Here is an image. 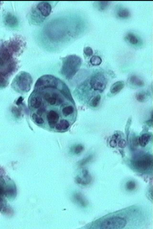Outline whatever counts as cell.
<instances>
[{
	"label": "cell",
	"mask_w": 153,
	"mask_h": 229,
	"mask_svg": "<svg viewBox=\"0 0 153 229\" xmlns=\"http://www.w3.org/2000/svg\"><path fill=\"white\" fill-rule=\"evenodd\" d=\"M126 188L128 190L131 191V190H134L136 188V184L134 181H129L127 183Z\"/></svg>",
	"instance_id": "83f0119b"
},
{
	"label": "cell",
	"mask_w": 153,
	"mask_h": 229,
	"mask_svg": "<svg viewBox=\"0 0 153 229\" xmlns=\"http://www.w3.org/2000/svg\"><path fill=\"white\" fill-rule=\"evenodd\" d=\"M0 57L8 63L10 62L12 59V54L9 49L5 47H2L0 48Z\"/></svg>",
	"instance_id": "4fadbf2b"
},
{
	"label": "cell",
	"mask_w": 153,
	"mask_h": 229,
	"mask_svg": "<svg viewBox=\"0 0 153 229\" xmlns=\"http://www.w3.org/2000/svg\"><path fill=\"white\" fill-rule=\"evenodd\" d=\"M130 82L132 85L136 87H142L145 85V83L143 80L136 75H133L130 78Z\"/></svg>",
	"instance_id": "e0dca14e"
},
{
	"label": "cell",
	"mask_w": 153,
	"mask_h": 229,
	"mask_svg": "<svg viewBox=\"0 0 153 229\" xmlns=\"http://www.w3.org/2000/svg\"><path fill=\"white\" fill-rule=\"evenodd\" d=\"M47 118L48 125L50 126V128H55L56 126L58 123L59 118L58 113L54 110H50L47 114Z\"/></svg>",
	"instance_id": "ba28073f"
},
{
	"label": "cell",
	"mask_w": 153,
	"mask_h": 229,
	"mask_svg": "<svg viewBox=\"0 0 153 229\" xmlns=\"http://www.w3.org/2000/svg\"><path fill=\"white\" fill-rule=\"evenodd\" d=\"M117 145V142L116 139L115 138H112V140L110 142V145L111 147L115 148L116 147Z\"/></svg>",
	"instance_id": "d6a6232c"
},
{
	"label": "cell",
	"mask_w": 153,
	"mask_h": 229,
	"mask_svg": "<svg viewBox=\"0 0 153 229\" xmlns=\"http://www.w3.org/2000/svg\"><path fill=\"white\" fill-rule=\"evenodd\" d=\"M4 22L7 26L10 28L17 27L18 25V21L17 17L11 13H8L4 17Z\"/></svg>",
	"instance_id": "30bf717a"
},
{
	"label": "cell",
	"mask_w": 153,
	"mask_h": 229,
	"mask_svg": "<svg viewBox=\"0 0 153 229\" xmlns=\"http://www.w3.org/2000/svg\"><path fill=\"white\" fill-rule=\"evenodd\" d=\"M74 108L72 106H68L64 107L62 110V113L65 116H68L73 113Z\"/></svg>",
	"instance_id": "603a6c76"
},
{
	"label": "cell",
	"mask_w": 153,
	"mask_h": 229,
	"mask_svg": "<svg viewBox=\"0 0 153 229\" xmlns=\"http://www.w3.org/2000/svg\"><path fill=\"white\" fill-rule=\"evenodd\" d=\"M84 53L85 54L86 56L90 57L93 55V51L92 49L89 46H87L84 48Z\"/></svg>",
	"instance_id": "f1b7e54d"
},
{
	"label": "cell",
	"mask_w": 153,
	"mask_h": 229,
	"mask_svg": "<svg viewBox=\"0 0 153 229\" xmlns=\"http://www.w3.org/2000/svg\"><path fill=\"white\" fill-rule=\"evenodd\" d=\"M37 8L40 11L42 16L47 17L50 15L52 11V7L48 2H42L37 5Z\"/></svg>",
	"instance_id": "9c48e42d"
},
{
	"label": "cell",
	"mask_w": 153,
	"mask_h": 229,
	"mask_svg": "<svg viewBox=\"0 0 153 229\" xmlns=\"http://www.w3.org/2000/svg\"><path fill=\"white\" fill-rule=\"evenodd\" d=\"M30 106L32 108L37 109L41 107L42 103V98L37 95H33L31 97L29 101Z\"/></svg>",
	"instance_id": "7c38bea8"
},
{
	"label": "cell",
	"mask_w": 153,
	"mask_h": 229,
	"mask_svg": "<svg viewBox=\"0 0 153 229\" xmlns=\"http://www.w3.org/2000/svg\"><path fill=\"white\" fill-rule=\"evenodd\" d=\"M91 156H89V157H87V158H86V159H84V160H82L81 162V165H85L86 163H88V162L90 161V160H91Z\"/></svg>",
	"instance_id": "e575fe53"
},
{
	"label": "cell",
	"mask_w": 153,
	"mask_h": 229,
	"mask_svg": "<svg viewBox=\"0 0 153 229\" xmlns=\"http://www.w3.org/2000/svg\"><path fill=\"white\" fill-rule=\"evenodd\" d=\"M134 166L140 172H147L153 168V157L152 155H143L134 161Z\"/></svg>",
	"instance_id": "3957f363"
},
{
	"label": "cell",
	"mask_w": 153,
	"mask_h": 229,
	"mask_svg": "<svg viewBox=\"0 0 153 229\" xmlns=\"http://www.w3.org/2000/svg\"><path fill=\"white\" fill-rule=\"evenodd\" d=\"M70 126V124L68 121L66 119H62L57 124L55 129L58 131H63L67 130Z\"/></svg>",
	"instance_id": "9a60e30c"
},
{
	"label": "cell",
	"mask_w": 153,
	"mask_h": 229,
	"mask_svg": "<svg viewBox=\"0 0 153 229\" xmlns=\"http://www.w3.org/2000/svg\"><path fill=\"white\" fill-rule=\"evenodd\" d=\"M6 63L5 61H3L1 57H0V69L4 66L5 64Z\"/></svg>",
	"instance_id": "d590c367"
},
{
	"label": "cell",
	"mask_w": 153,
	"mask_h": 229,
	"mask_svg": "<svg viewBox=\"0 0 153 229\" xmlns=\"http://www.w3.org/2000/svg\"><path fill=\"white\" fill-rule=\"evenodd\" d=\"M148 98V94L144 91L138 92L136 95V98L138 101L140 102H144L146 101Z\"/></svg>",
	"instance_id": "44dd1931"
},
{
	"label": "cell",
	"mask_w": 153,
	"mask_h": 229,
	"mask_svg": "<svg viewBox=\"0 0 153 229\" xmlns=\"http://www.w3.org/2000/svg\"><path fill=\"white\" fill-rule=\"evenodd\" d=\"M74 199L76 203H78L82 207H86L87 206V202L81 194L79 193H76L74 195Z\"/></svg>",
	"instance_id": "d6986e66"
},
{
	"label": "cell",
	"mask_w": 153,
	"mask_h": 229,
	"mask_svg": "<svg viewBox=\"0 0 153 229\" xmlns=\"http://www.w3.org/2000/svg\"><path fill=\"white\" fill-rule=\"evenodd\" d=\"M107 80L102 73H98L94 74L90 81V85L94 90L103 92L107 86Z\"/></svg>",
	"instance_id": "277c9868"
},
{
	"label": "cell",
	"mask_w": 153,
	"mask_h": 229,
	"mask_svg": "<svg viewBox=\"0 0 153 229\" xmlns=\"http://www.w3.org/2000/svg\"><path fill=\"white\" fill-rule=\"evenodd\" d=\"M118 145L119 147H120V148H124L126 147V141L125 140H120L119 141Z\"/></svg>",
	"instance_id": "1f68e13d"
},
{
	"label": "cell",
	"mask_w": 153,
	"mask_h": 229,
	"mask_svg": "<svg viewBox=\"0 0 153 229\" xmlns=\"http://www.w3.org/2000/svg\"><path fill=\"white\" fill-rule=\"evenodd\" d=\"M82 60L76 55H71L63 59L61 72L66 78L71 79L80 69Z\"/></svg>",
	"instance_id": "6da1fadb"
},
{
	"label": "cell",
	"mask_w": 153,
	"mask_h": 229,
	"mask_svg": "<svg viewBox=\"0 0 153 229\" xmlns=\"http://www.w3.org/2000/svg\"><path fill=\"white\" fill-rule=\"evenodd\" d=\"M90 62L91 64L95 66H98V65H100L102 63V59L100 56H97V55H94L92 56L90 59Z\"/></svg>",
	"instance_id": "cb8c5ba5"
},
{
	"label": "cell",
	"mask_w": 153,
	"mask_h": 229,
	"mask_svg": "<svg viewBox=\"0 0 153 229\" xmlns=\"http://www.w3.org/2000/svg\"><path fill=\"white\" fill-rule=\"evenodd\" d=\"M117 15L120 18H127L130 16V12L126 8L121 7L117 11Z\"/></svg>",
	"instance_id": "2e32d148"
},
{
	"label": "cell",
	"mask_w": 153,
	"mask_h": 229,
	"mask_svg": "<svg viewBox=\"0 0 153 229\" xmlns=\"http://www.w3.org/2000/svg\"><path fill=\"white\" fill-rule=\"evenodd\" d=\"M19 41L17 39H14L11 42H10L9 44V49L11 52H17L19 51L20 49V44Z\"/></svg>",
	"instance_id": "ac0fdd59"
},
{
	"label": "cell",
	"mask_w": 153,
	"mask_h": 229,
	"mask_svg": "<svg viewBox=\"0 0 153 229\" xmlns=\"http://www.w3.org/2000/svg\"><path fill=\"white\" fill-rule=\"evenodd\" d=\"M126 41L132 45L138 46L142 44L140 38L137 35H136L132 32H130L127 34L126 37Z\"/></svg>",
	"instance_id": "8fae6325"
},
{
	"label": "cell",
	"mask_w": 153,
	"mask_h": 229,
	"mask_svg": "<svg viewBox=\"0 0 153 229\" xmlns=\"http://www.w3.org/2000/svg\"><path fill=\"white\" fill-rule=\"evenodd\" d=\"M8 85V81L5 75L0 72V88H5Z\"/></svg>",
	"instance_id": "484cf974"
},
{
	"label": "cell",
	"mask_w": 153,
	"mask_h": 229,
	"mask_svg": "<svg viewBox=\"0 0 153 229\" xmlns=\"http://www.w3.org/2000/svg\"><path fill=\"white\" fill-rule=\"evenodd\" d=\"M96 7L100 11H104L109 7L111 2H96Z\"/></svg>",
	"instance_id": "7402d4cb"
},
{
	"label": "cell",
	"mask_w": 153,
	"mask_h": 229,
	"mask_svg": "<svg viewBox=\"0 0 153 229\" xmlns=\"http://www.w3.org/2000/svg\"><path fill=\"white\" fill-rule=\"evenodd\" d=\"M17 76L15 79L19 88L23 91H28L32 83L30 75L27 73L24 72L20 74Z\"/></svg>",
	"instance_id": "5b68a950"
},
{
	"label": "cell",
	"mask_w": 153,
	"mask_h": 229,
	"mask_svg": "<svg viewBox=\"0 0 153 229\" xmlns=\"http://www.w3.org/2000/svg\"><path fill=\"white\" fill-rule=\"evenodd\" d=\"M45 110V108H43V107H39L37 111V115L41 117L43 115Z\"/></svg>",
	"instance_id": "836d02e7"
},
{
	"label": "cell",
	"mask_w": 153,
	"mask_h": 229,
	"mask_svg": "<svg viewBox=\"0 0 153 229\" xmlns=\"http://www.w3.org/2000/svg\"><path fill=\"white\" fill-rule=\"evenodd\" d=\"M44 98L47 103L52 106L57 104H60L62 102V99L59 95L55 92L52 93L47 92L44 95Z\"/></svg>",
	"instance_id": "52a82bcc"
},
{
	"label": "cell",
	"mask_w": 153,
	"mask_h": 229,
	"mask_svg": "<svg viewBox=\"0 0 153 229\" xmlns=\"http://www.w3.org/2000/svg\"><path fill=\"white\" fill-rule=\"evenodd\" d=\"M128 221L121 215H116L101 220L97 223L96 228L101 229H124L127 224Z\"/></svg>",
	"instance_id": "7a4b0ae2"
},
{
	"label": "cell",
	"mask_w": 153,
	"mask_h": 229,
	"mask_svg": "<svg viewBox=\"0 0 153 229\" xmlns=\"http://www.w3.org/2000/svg\"><path fill=\"white\" fill-rule=\"evenodd\" d=\"M83 149V147L82 145H78L73 148V152L75 154H79L82 151Z\"/></svg>",
	"instance_id": "f546056e"
},
{
	"label": "cell",
	"mask_w": 153,
	"mask_h": 229,
	"mask_svg": "<svg viewBox=\"0 0 153 229\" xmlns=\"http://www.w3.org/2000/svg\"><path fill=\"white\" fill-rule=\"evenodd\" d=\"M22 100H23V98L22 97H20L18 99L17 101V104L18 105H19L20 104H21L22 102Z\"/></svg>",
	"instance_id": "8d00e7d4"
},
{
	"label": "cell",
	"mask_w": 153,
	"mask_h": 229,
	"mask_svg": "<svg viewBox=\"0 0 153 229\" xmlns=\"http://www.w3.org/2000/svg\"><path fill=\"white\" fill-rule=\"evenodd\" d=\"M32 119L34 120V122L36 124L38 125H42L44 123V120L42 117L39 116L37 115V114H33L32 116Z\"/></svg>",
	"instance_id": "4316f807"
},
{
	"label": "cell",
	"mask_w": 153,
	"mask_h": 229,
	"mask_svg": "<svg viewBox=\"0 0 153 229\" xmlns=\"http://www.w3.org/2000/svg\"><path fill=\"white\" fill-rule=\"evenodd\" d=\"M57 86V80L51 75H45L39 79L36 83V88H55Z\"/></svg>",
	"instance_id": "8992f818"
},
{
	"label": "cell",
	"mask_w": 153,
	"mask_h": 229,
	"mask_svg": "<svg viewBox=\"0 0 153 229\" xmlns=\"http://www.w3.org/2000/svg\"><path fill=\"white\" fill-rule=\"evenodd\" d=\"M12 112L16 116L19 117L20 116L21 112L18 108H17L16 107H13L12 108Z\"/></svg>",
	"instance_id": "4dcf8cb0"
},
{
	"label": "cell",
	"mask_w": 153,
	"mask_h": 229,
	"mask_svg": "<svg viewBox=\"0 0 153 229\" xmlns=\"http://www.w3.org/2000/svg\"><path fill=\"white\" fill-rule=\"evenodd\" d=\"M151 136L148 134H144L139 138V142L142 147L146 146L150 141Z\"/></svg>",
	"instance_id": "ffe728a7"
},
{
	"label": "cell",
	"mask_w": 153,
	"mask_h": 229,
	"mask_svg": "<svg viewBox=\"0 0 153 229\" xmlns=\"http://www.w3.org/2000/svg\"><path fill=\"white\" fill-rule=\"evenodd\" d=\"M125 82L122 81L116 82L111 87L110 93L113 95H116L124 88L125 87Z\"/></svg>",
	"instance_id": "5bb4252c"
},
{
	"label": "cell",
	"mask_w": 153,
	"mask_h": 229,
	"mask_svg": "<svg viewBox=\"0 0 153 229\" xmlns=\"http://www.w3.org/2000/svg\"><path fill=\"white\" fill-rule=\"evenodd\" d=\"M101 99V96L100 95H97L96 97H94L91 100L90 105L94 107H98V105L100 103Z\"/></svg>",
	"instance_id": "d4e9b609"
}]
</instances>
